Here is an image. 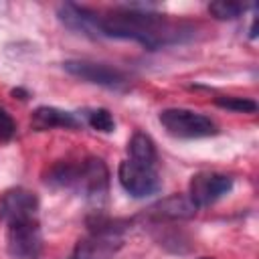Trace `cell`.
<instances>
[{
	"instance_id": "cell-1",
	"label": "cell",
	"mask_w": 259,
	"mask_h": 259,
	"mask_svg": "<svg viewBox=\"0 0 259 259\" xmlns=\"http://www.w3.org/2000/svg\"><path fill=\"white\" fill-rule=\"evenodd\" d=\"M101 34L136 40L146 49H160L188 40L194 34V28L186 22L168 20L164 14L152 12L144 6H127L101 16Z\"/></svg>"
},
{
	"instance_id": "cell-2",
	"label": "cell",
	"mask_w": 259,
	"mask_h": 259,
	"mask_svg": "<svg viewBox=\"0 0 259 259\" xmlns=\"http://www.w3.org/2000/svg\"><path fill=\"white\" fill-rule=\"evenodd\" d=\"M162 127L174 136V138H184V140H196V138H208L214 136L219 132L217 123L200 113V111H192V109H184V107H168L162 109L158 115Z\"/></svg>"
},
{
	"instance_id": "cell-3",
	"label": "cell",
	"mask_w": 259,
	"mask_h": 259,
	"mask_svg": "<svg viewBox=\"0 0 259 259\" xmlns=\"http://www.w3.org/2000/svg\"><path fill=\"white\" fill-rule=\"evenodd\" d=\"M121 243V227H117L115 223L97 221V225L91 227L89 237L77 241V245L65 259H109L111 255H115Z\"/></svg>"
},
{
	"instance_id": "cell-4",
	"label": "cell",
	"mask_w": 259,
	"mask_h": 259,
	"mask_svg": "<svg viewBox=\"0 0 259 259\" xmlns=\"http://www.w3.org/2000/svg\"><path fill=\"white\" fill-rule=\"evenodd\" d=\"M63 69L81 81H87V83H93L105 89L121 91L130 85L127 75L121 69L111 67L107 63H97V61H87V59H69L63 63Z\"/></svg>"
},
{
	"instance_id": "cell-5",
	"label": "cell",
	"mask_w": 259,
	"mask_h": 259,
	"mask_svg": "<svg viewBox=\"0 0 259 259\" xmlns=\"http://www.w3.org/2000/svg\"><path fill=\"white\" fill-rule=\"evenodd\" d=\"M6 249L12 259H38L42 251V233L36 217L6 225Z\"/></svg>"
},
{
	"instance_id": "cell-6",
	"label": "cell",
	"mask_w": 259,
	"mask_h": 259,
	"mask_svg": "<svg viewBox=\"0 0 259 259\" xmlns=\"http://www.w3.org/2000/svg\"><path fill=\"white\" fill-rule=\"evenodd\" d=\"M75 190H79L95 206H101L105 202L109 192V170L101 158L87 156L85 160L79 162Z\"/></svg>"
},
{
	"instance_id": "cell-7",
	"label": "cell",
	"mask_w": 259,
	"mask_h": 259,
	"mask_svg": "<svg viewBox=\"0 0 259 259\" xmlns=\"http://www.w3.org/2000/svg\"><path fill=\"white\" fill-rule=\"evenodd\" d=\"M233 190V178L221 172H198L190 178L188 198L196 208L210 206Z\"/></svg>"
},
{
	"instance_id": "cell-8",
	"label": "cell",
	"mask_w": 259,
	"mask_h": 259,
	"mask_svg": "<svg viewBox=\"0 0 259 259\" xmlns=\"http://www.w3.org/2000/svg\"><path fill=\"white\" fill-rule=\"evenodd\" d=\"M117 180H119L121 188L134 198H146L150 194H156L162 188V182H160L156 168L140 166L132 160H123L119 164Z\"/></svg>"
},
{
	"instance_id": "cell-9",
	"label": "cell",
	"mask_w": 259,
	"mask_h": 259,
	"mask_svg": "<svg viewBox=\"0 0 259 259\" xmlns=\"http://www.w3.org/2000/svg\"><path fill=\"white\" fill-rule=\"evenodd\" d=\"M59 20L73 32L89 36V38H101V14L95 10L77 4V2H65L57 8Z\"/></svg>"
},
{
	"instance_id": "cell-10",
	"label": "cell",
	"mask_w": 259,
	"mask_h": 259,
	"mask_svg": "<svg viewBox=\"0 0 259 259\" xmlns=\"http://www.w3.org/2000/svg\"><path fill=\"white\" fill-rule=\"evenodd\" d=\"M38 212V196L22 186L8 188L0 194V221L14 223L22 219H32Z\"/></svg>"
},
{
	"instance_id": "cell-11",
	"label": "cell",
	"mask_w": 259,
	"mask_h": 259,
	"mask_svg": "<svg viewBox=\"0 0 259 259\" xmlns=\"http://www.w3.org/2000/svg\"><path fill=\"white\" fill-rule=\"evenodd\" d=\"M196 206L192 204V200L188 196L182 194H172L166 196L162 200H158L156 204H152L146 210V217L152 221H186L192 219L196 214Z\"/></svg>"
},
{
	"instance_id": "cell-12",
	"label": "cell",
	"mask_w": 259,
	"mask_h": 259,
	"mask_svg": "<svg viewBox=\"0 0 259 259\" xmlns=\"http://www.w3.org/2000/svg\"><path fill=\"white\" fill-rule=\"evenodd\" d=\"M79 125H81V119L75 113L59 109V107H51V105H40L30 115V127L36 132H47L55 127L77 130Z\"/></svg>"
},
{
	"instance_id": "cell-13",
	"label": "cell",
	"mask_w": 259,
	"mask_h": 259,
	"mask_svg": "<svg viewBox=\"0 0 259 259\" xmlns=\"http://www.w3.org/2000/svg\"><path fill=\"white\" fill-rule=\"evenodd\" d=\"M127 152H130V158L132 162L140 164V166H148V168H156V160H158V154H156V144L154 140L144 134V132H136L127 144Z\"/></svg>"
},
{
	"instance_id": "cell-14",
	"label": "cell",
	"mask_w": 259,
	"mask_h": 259,
	"mask_svg": "<svg viewBox=\"0 0 259 259\" xmlns=\"http://www.w3.org/2000/svg\"><path fill=\"white\" fill-rule=\"evenodd\" d=\"M85 121H87L95 132H101V134H111V132L115 130V119H113L111 111L105 109V107L87 109V111H85Z\"/></svg>"
},
{
	"instance_id": "cell-15",
	"label": "cell",
	"mask_w": 259,
	"mask_h": 259,
	"mask_svg": "<svg viewBox=\"0 0 259 259\" xmlns=\"http://www.w3.org/2000/svg\"><path fill=\"white\" fill-rule=\"evenodd\" d=\"M249 6L241 4V2H210L208 4V12L210 16H214L217 20H235L239 18Z\"/></svg>"
},
{
	"instance_id": "cell-16",
	"label": "cell",
	"mask_w": 259,
	"mask_h": 259,
	"mask_svg": "<svg viewBox=\"0 0 259 259\" xmlns=\"http://www.w3.org/2000/svg\"><path fill=\"white\" fill-rule=\"evenodd\" d=\"M219 107L235 111V113H255L257 111V101L249 97H237V95H221L214 99Z\"/></svg>"
},
{
	"instance_id": "cell-17",
	"label": "cell",
	"mask_w": 259,
	"mask_h": 259,
	"mask_svg": "<svg viewBox=\"0 0 259 259\" xmlns=\"http://www.w3.org/2000/svg\"><path fill=\"white\" fill-rule=\"evenodd\" d=\"M14 134H16V123H14L12 115L4 107H0V140L8 142L14 138Z\"/></svg>"
},
{
	"instance_id": "cell-18",
	"label": "cell",
	"mask_w": 259,
	"mask_h": 259,
	"mask_svg": "<svg viewBox=\"0 0 259 259\" xmlns=\"http://www.w3.org/2000/svg\"><path fill=\"white\" fill-rule=\"evenodd\" d=\"M200 259H212V257H200Z\"/></svg>"
}]
</instances>
